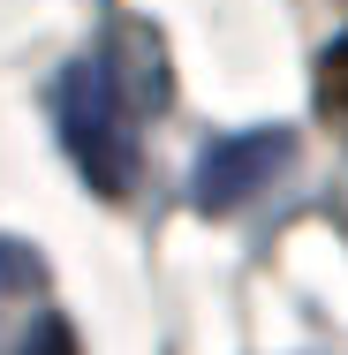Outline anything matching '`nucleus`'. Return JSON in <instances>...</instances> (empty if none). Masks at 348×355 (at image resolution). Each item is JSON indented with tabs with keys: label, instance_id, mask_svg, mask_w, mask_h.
<instances>
[{
	"label": "nucleus",
	"instance_id": "f257e3e1",
	"mask_svg": "<svg viewBox=\"0 0 348 355\" xmlns=\"http://www.w3.org/2000/svg\"><path fill=\"white\" fill-rule=\"evenodd\" d=\"M53 114H61V144L83 166V182L99 197H129L137 182V144H129V121H122V91L106 83L99 61H69L61 83H53Z\"/></svg>",
	"mask_w": 348,
	"mask_h": 355
},
{
	"label": "nucleus",
	"instance_id": "20e7f679",
	"mask_svg": "<svg viewBox=\"0 0 348 355\" xmlns=\"http://www.w3.org/2000/svg\"><path fill=\"white\" fill-rule=\"evenodd\" d=\"M31 355H76V340H69V325L61 318H46L38 333H31Z\"/></svg>",
	"mask_w": 348,
	"mask_h": 355
},
{
	"label": "nucleus",
	"instance_id": "f03ea898",
	"mask_svg": "<svg viewBox=\"0 0 348 355\" xmlns=\"http://www.w3.org/2000/svg\"><path fill=\"white\" fill-rule=\"evenodd\" d=\"M288 151H295L288 129H242V137H219L205 159H197V182H190L197 212H235L242 197H258L280 166H288Z\"/></svg>",
	"mask_w": 348,
	"mask_h": 355
},
{
	"label": "nucleus",
	"instance_id": "7ed1b4c3",
	"mask_svg": "<svg viewBox=\"0 0 348 355\" xmlns=\"http://www.w3.org/2000/svg\"><path fill=\"white\" fill-rule=\"evenodd\" d=\"M318 98H326V114H333V121H348V38L318 61Z\"/></svg>",
	"mask_w": 348,
	"mask_h": 355
}]
</instances>
